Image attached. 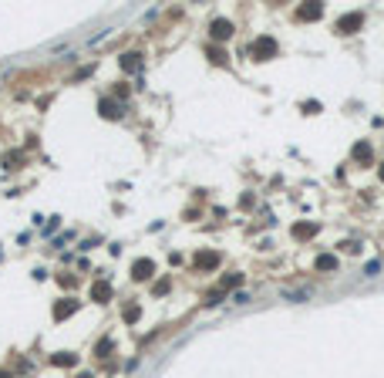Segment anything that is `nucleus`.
<instances>
[{"label": "nucleus", "mask_w": 384, "mask_h": 378, "mask_svg": "<svg viewBox=\"0 0 384 378\" xmlns=\"http://www.w3.org/2000/svg\"><path fill=\"white\" fill-rule=\"evenodd\" d=\"M132 270H135V277H138V280H145V277H152V274H155V263H152V260H135V267H132Z\"/></svg>", "instance_id": "f257e3e1"}, {"label": "nucleus", "mask_w": 384, "mask_h": 378, "mask_svg": "<svg viewBox=\"0 0 384 378\" xmlns=\"http://www.w3.org/2000/svg\"><path fill=\"white\" fill-rule=\"evenodd\" d=\"M361 24V14H351V17H344V20H337V31H344V34H351L354 27Z\"/></svg>", "instance_id": "f03ea898"}, {"label": "nucleus", "mask_w": 384, "mask_h": 378, "mask_svg": "<svg viewBox=\"0 0 384 378\" xmlns=\"http://www.w3.org/2000/svg\"><path fill=\"white\" fill-rule=\"evenodd\" d=\"M230 24H226V20H216V24H213V37H219V41H223V37H230Z\"/></svg>", "instance_id": "7ed1b4c3"}, {"label": "nucleus", "mask_w": 384, "mask_h": 378, "mask_svg": "<svg viewBox=\"0 0 384 378\" xmlns=\"http://www.w3.org/2000/svg\"><path fill=\"white\" fill-rule=\"evenodd\" d=\"M283 297H287V301H307L310 294L307 291H283Z\"/></svg>", "instance_id": "20e7f679"}, {"label": "nucleus", "mask_w": 384, "mask_h": 378, "mask_svg": "<svg viewBox=\"0 0 384 378\" xmlns=\"http://www.w3.org/2000/svg\"><path fill=\"white\" fill-rule=\"evenodd\" d=\"M260 51H263V54H273V41H266V37L256 41V54H260Z\"/></svg>", "instance_id": "39448f33"}, {"label": "nucleus", "mask_w": 384, "mask_h": 378, "mask_svg": "<svg viewBox=\"0 0 384 378\" xmlns=\"http://www.w3.org/2000/svg\"><path fill=\"white\" fill-rule=\"evenodd\" d=\"M317 267H320V270H334V267H337V260H334V257H320V260H317Z\"/></svg>", "instance_id": "423d86ee"}, {"label": "nucleus", "mask_w": 384, "mask_h": 378, "mask_svg": "<svg viewBox=\"0 0 384 378\" xmlns=\"http://www.w3.org/2000/svg\"><path fill=\"white\" fill-rule=\"evenodd\" d=\"M101 115H108V118H115L118 112H115V101H101Z\"/></svg>", "instance_id": "0eeeda50"}, {"label": "nucleus", "mask_w": 384, "mask_h": 378, "mask_svg": "<svg viewBox=\"0 0 384 378\" xmlns=\"http://www.w3.org/2000/svg\"><path fill=\"white\" fill-rule=\"evenodd\" d=\"M354 155H357V159H371V149H368V146H364V142H361V146H357V149H354Z\"/></svg>", "instance_id": "6e6552de"}, {"label": "nucleus", "mask_w": 384, "mask_h": 378, "mask_svg": "<svg viewBox=\"0 0 384 378\" xmlns=\"http://www.w3.org/2000/svg\"><path fill=\"white\" fill-rule=\"evenodd\" d=\"M378 270H381V263H378V260H371V263H368V267H364V274H368V277H374V274H378Z\"/></svg>", "instance_id": "1a4fd4ad"}, {"label": "nucleus", "mask_w": 384, "mask_h": 378, "mask_svg": "<svg viewBox=\"0 0 384 378\" xmlns=\"http://www.w3.org/2000/svg\"><path fill=\"white\" fill-rule=\"evenodd\" d=\"M135 58H138V54H128V61H122V65H125L128 71H135V68H138V61H135Z\"/></svg>", "instance_id": "9d476101"}, {"label": "nucleus", "mask_w": 384, "mask_h": 378, "mask_svg": "<svg viewBox=\"0 0 384 378\" xmlns=\"http://www.w3.org/2000/svg\"><path fill=\"white\" fill-rule=\"evenodd\" d=\"M381 179H384V165H381Z\"/></svg>", "instance_id": "9b49d317"}, {"label": "nucleus", "mask_w": 384, "mask_h": 378, "mask_svg": "<svg viewBox=\"0 0 384 378\" xmlns=\"http://www.w3.org/2000/svg\"><path fill=\"white\" fill-rule=\"evenodd\" d=\"M81 378H91V375H81Z\"/></svg>", "instance_id": "f8f14e48"}]
</instances>
